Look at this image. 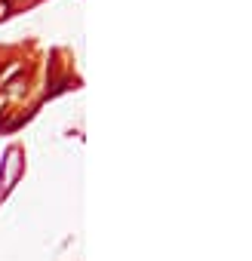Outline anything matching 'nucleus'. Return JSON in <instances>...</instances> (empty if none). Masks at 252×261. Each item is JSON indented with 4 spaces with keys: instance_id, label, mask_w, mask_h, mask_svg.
Instances as JSON below:
<instances>
[{
    "instance_id": "obj_1",
    "label": "nucleus",
    "mask_w": 252,
    "mask_h": 261,
    "mask_svg": "<svg viewBox=\"0 0 252 261\" xmlns=\"http://www.w3.org/2000/svg\"><path fill=\"white\" fill-rule=\"evenodd\" d=\"M19 172H22V151H19V148H13V151H7V160H4V175H0V188H10V185L19 178Z\"/></svg>"
}]
</instances>
